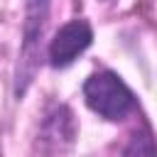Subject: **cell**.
<instances>
[{"mask_svg": "<svg viewBox=\"0 0 157 157\" xmlns=\"http://www.w3.org/2000/svg\"><path fill=\"white\" fill-rule=\"evenodd\" d=\"M86 105L105 120H123L132 110V91L113 71H96L83 83Z\"/></svg>", "mask_w": 157, "mask_h": 157, "instance_id": "1", "label": "cell"}, {"mask_svg": "<svg viewBox=\"0 0 157 157\" xmlns=\"http://www.w3.org/2000/svg\"><path fill=\"white\" fill-rule=\"evenodd\" d=\"M93 42V29L83 20L66 22L49 44V61L52 66H69L81 52H86Z\"/></svg>", "mask_w": 157, "mask_h": 157, "instance_id": "3", "label": "cell"}, {"mask_svg": "<svg viewBox=\"0 0 157 157\" xmlns=\"http://www.w3.org/2000/svg\"><path fill=\"white\" fill-rule=\"evenodd\" d=\"M49 17V0H27L25 5V22H22V54L17 64V83L15 93L22 96L34 76L37 69V54H39V39L44 34Z\"/></svg>", "mask_w": 157, "mask_h": 157, "instance_id": "2", "label": "cell"}, {"mask_svg": "<svg viewBox=\"0 0 157 157\" xmlns=\"http://www.w3.org/2000/svg\"><path fill=\"white\" fill-rule=\"evenodd\" d=\"M44 137L47 140H66L71 142L74 140V120H71V113L69 108H56L54 115L47 118L44 123Z\"/></svg>", "mask_w": 157, "mask_h": 157, "instance_id": "4", "label": "cell"}]
</instances>
